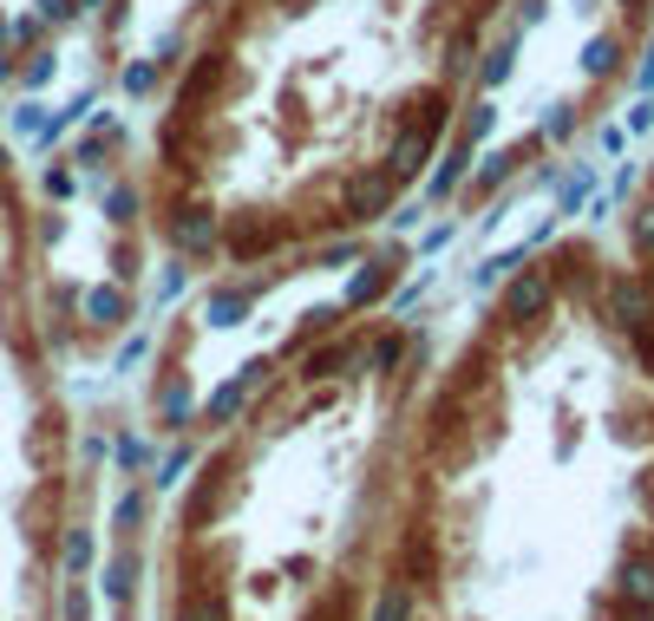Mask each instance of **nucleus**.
Listing matches in <instances>:
<instances>
[{"instance_id":"nucleus-6","label":"nucleus","mask_w":654,"mask_h":621,"mask_svg":"<svg viewBox=\"0 0 654 621\" xmlns=\"http://www.w3.org/2000/svg\"><path fill=\"white\" fill-rule=\"evenodd\" d=\"M170 242H177L184 256H217L222 216L210 204H197V197H177V204H170Z\"/></svg>"},{"instance_id":"nucleus-30","label":"nucleus","mask_w":654,"mask_h":621,"mask_svg":"<svg viewBox=\"0 0 654 621\" xmlns=\"http://www.w3.org/2000/svg\"><path fill=\"white\" fill-rule=\"evenodd\" d=\"M523 256H530V242H523V249H505V256H491V262L478 269V288H491V281H505V269H517Z\"/></svg>"},{"instance_id":"nucleus-18","label":"nucleus","mask_w":654,"mask_h":621,"mask_svg":"<svg viewBox=\"0 0 654 621\" xmlns=\"http://www.w3.org/2000/svg\"><path fill=\"white\" fill-rule=\"evenodd\" d=\"M177 621H229V596H222L217 582H197V589H184Z\"/></svg>"},{"instance_id":"nucleus-13","label":"nucleus","mask_w":654,"mask_h":621,"mask_svg":"<svg viewBox=\"0 0 654 621\" xmlns=\"http://www.w3.org/2000/svg\"><path fill=\"white\" fill-rule=\"evenodd\" d=\"M615 596L654 609V550L648 544H629V550H622V562H615Z\"/></svg>"},{"instance_id":"nucleus-16","label":"nucleus","mask_w":654,"mask_h":621,"mask_svg":"<svg viewBox=\"0 0 654 621\" xmlns=\"http://www.w3.org/2000/svg\"><path fill=\"white\" fill-rule=\"evenodd\" d=\"M471 151H478V144H465V138H458V132H451V151L438 157L433 184H426V197H433V204H445L451 190H465V177H471Z\"/></svg>"},{"instance_id":"nucleus-2","label":"nucleus","mask_w":654,"mask_h":621,"mask_svg":"<svg viewBox=\"0 0 654 621\" xmlns=\"http://www.w3.org/2000/svg\"><path fill=\"white\" fill-rule=\"evenodd\" d=\"M557 308V269L550 262H537V269H517L505 281V301H498V321L517 328V334H530V328H543V314Z\"/></svg>"},{"instance_id":"nucleus-38","label":"nucleus","mask_w":654,"mask_h":621,"mask_svg":"<svg viewBox=\"0 0 654 621\" xmlns=\"http://www.w3.org/2000/svg\"><path fill=\"white\" fill-rule=\"evenodd\" d=\"M635 92H642V99H654V53L642 60V72H635Z\"/></svg>"},{"instance_id":"nucleus-35","label":"nucleus","mask_w":654,"mask_h":621,"mask_svg":"<svg viewBox=\"0 0 654 621\" xmlns=\"http://www.w3.org/2000/svg\"><path fill=\"white\" fill-rule=\"evenodd\" d=\"M543 13H550V0H517V33H523V27H537Z\"/></svg>"},{"instance_id":"nucleus-20","label":"nucleus","mask_w":654,"mask_h":621,"mask_svg":"<svg viewBox=\"0 0 654 621\" xmlns=\"http://www.w3.org/2000/svg\"><path fill=\"white\" fill-rule=\"evenodd\" d=\"M85 314H92V328H118L132 314V294L125 288H92L85 294Z\"/></svg>"},{"instance_id":"nucleus-4","label":"nucleus","mask_w":654,"mask_h":621,"mask_svg":"<svg viewBox=\"0 0 654 621\" xmlns=\"http://www.w3.org/2000/svg\"><path fill=\"white\" fill-rule=\"evenodd\" d=\"M229 85H236V53H229V46H204V53L184 66V85H177V105H184V118L210 112V105H217Z\"/></svg>"},{"instance_id":"nucleus-24","label":"nucleus","mask_w":654,"mask_h":621,"mask_svg":"<svg viewBox=\"0 0 654 621\" xmlns=\"http://www.w3.org/2000/svg\"><path fill=\"white\" fill-rule=\"evenodd\" d=\"M451 132H458V138H465V144H485V138H491V132H498V105H491V99L478 92V105H465V118H458Z\"/></svg>"},{"instance_id":"nucleus-31","label":"nucleus","mask_w":654,"mask_h":621,"mask_svg":"<svg viewBox=\"0 0 654 621\" xmlns=\"http://www.w3.org/2000/svg\"><path fill=\"white\" fill-rule=\"evenodd\" d=\"M602 621H654V609H648V602H629V596H609Z\"/></svg>"},{"instance_id":"nucleus-19","label":"nucleus","mask_w":654,"mask_h":621,"mask_svg":"<svg viewBox=\"0 0 654 621\" xmlns=\"http://www.w3.org/2000/svg\"><path fill=\"white\" fill-rule=\"evenodd\" d=\"M582 125V105L577 99H557V105H543V118H537V138L543 144H570Z\"/></svg>"},{"instance_id":"nucleus-44","label":"nucleus","mask_w":654,"mask_h":621,"mask_svg":"<svg viewBox=\"0 0 654 621\" xmlns=\"http://www.w3.org/2000/svg\"><path fill=\"white\" fill-rule=\"evenodd\" d=\"M498 7H505V0H498Z\"/></svg>"},{"instance_id":"nucleus-5","label":"nucleus","mask_w":654,"mask_h":621,"mask_svg":"<svg viewBox=\"0 0 654 621\" xmlns=\"http://www.w3.org/2000/svg\"><path fill=\"white\" fill-rule=\"evenodd\" d=\"M399 125L406 132H426V138H445L451 132V79H426L413 92H399Z\"/></svg>"},{"instance_id":"nucleus-32","label":"nucleus","mask_w":654,"mask_h":621,"mask_svg":"<svg viewBox=\"0 0 654 621\" xmlns=\"http://www.w3.org/2000/svg\"><path fill=\"white\" fill-rule=\"evenodd\" d=\"M132 576H138V556H118V562H112V596H118V602L132 596Z\"/></svg>"},{"instance_id":"nucleus-15","label":"nucleus","mask_w":654,"mask_h":621,"mask_svg":"<svg viewBox=\"0 0 654 621\" xmlns=\"http://www.w3.org/2000/svg\"><path fill=\"white\" fill-rule=\"evenodd\" d=\"M517 46H523V33L510 27L505 40H491V46L478 53V92H485V99H491L498 85H510V72H517Z\"/></svg>"},{"instance_id":"nucleus-29","label":"nucleus","mask_w":654,"mask_h":621,"mask_svg":"<svg viewBox=\"0 0 654 621\" xmlns=\"http://www.w3.org/2000/svg\"><path fill=\"white\" fill-rule=\"evenodd\" d=\"M629 346H635V360H642V373H654V314H648V321H635V328H629Z\"/></svg>"},{"instance_id":"nucleus-25","label":"nucleus","mask_w":654,"mask_h":621,"mask_svg":"<svg viewBox=\"0 0 654 621\" xmlns=\"http://www.w3.org/2000/svg\"><path fill=\"white\" fill-rule=\"evenodd\" d=\"M399 576H406L413 589H433V537H426V530L406 537V569H399Z\"/></svg>"},{"instance_id":"nucleus-22","label":"nucleus","mask_w":654,"mask_h":621,"mask_svg":"<svg viewBox=\"0 0 654 621\" xmlns=\"http://www.w3.org/2000/svg\"><path fill=\"white\" fill-rule=\"evenodd\" d=\"M347 366H354V341H328L308 366H301V380H341Z\"/></svg>"},{"instance_id":"nucleus-14","label":"nucleus","mask_w":654,"mask_h":621,"mask_svg":"<svg viewBox=\"0 0 654 621\" xmlns=\"http://www.w3.org/2000/svg\"><path fill=\"white\" fill-rule=\"evenodd\" d=\"M256 294H262V281H229V288L210 294L204 321H210V328H242V321H249V308H256Z\"/></svg>"},{"instance_id":"nucleus-1","label":"nucleus","mask_w":654,"mask_h":621,"mask_svg":"<svg viewBox=\"0 0 654 621\" xmlns=\"http://www.w3.org/2000/svg\"><path fill=\"white\" fill-rule=\"evenodd\" d=\"M393 197H399V177L386 164H361L341 177V197H334V222L341 229H361V222H380L393 216Z\"/></svg>"},{"instance_id":"nucleus-27","label":"nucleus","mask_w":654,"mask_h":621,"mask_svg":"<svg viewBox=\"0 0 654 621\" xmlns=\"http://www.w3.org/2000/svg\"><path fill=\"white\" fill-rule=\"evenodd\" d=\"M118 85H125L132 99H145V92H157V85H164V66H157V60H125Z\"/></svg>"},{"instance_id":"nucleus-43","label":"nucleus","mask_w":654,"mask_h":621,"mask_svg":"<svg viewBox=\"0 0 654 621\" xmlns=\"http://www.w3.org/2000/svg\"><path fill=\"white\" fill-rule=\"evenodd\" d=\"M197 7H217V0H197Z\"/></svg>"},{"instance_id":"nucleus-11","label":"nucleus","mask_w":654,"mask_h":621,"mask_svg":"<svg viewBox=\"0 0 654 621\" xmlns=\"http://www.w3.org/2000/svg\"><path fill=\"white\" fill-rule=\"evenodd\" d=\"M582 79H589V85H609V79H622V72H629V33H622V27H609V33H589V40H582Z\"/></svg>"},{"instance_id":"nucleus-9","label":"nucleus","mask_w":654,"mask_h":621,"mask_svg":"<svg viewBox=\"0 0 654 621\" xmlns=\"http://www.w3.org/2000/svg\"><path fill=\"white\" fill-rule=\"evenodd\" d=\"M602 301H609V321L615 328H635L654 314V276L648 269H622V276L602 281Z\"/></svg>"},{"instance_id":"nucleus-40","label":"nucleus","mask_w":654,"mask_h":621,"mask_svg":"<svg viewBox=\"0 0 654 621\" xmlns=\"http://www.w3.org/2000/svg\"><path fill=\"white\" fill-rule=\"evenodd\" d=\"M334 615H341V602H321V609H314L308 621H334Z\"/></svg>"},{"instance_id":"nucleus-3","label":"nucleus","mask_w":654,"mask_h":621,"mask_svg":"<svg viewBox=\"0 0 654 621\" xmlns=\"http://www.w3.org/2000/svg\"><path fill=\"white\" fill-rule=\"evenodd\" d=\"M282 242H289V222H276L269 209H229L222 216V256L242 262V269L249 262H269Z\"/></svg>"},{"instance_id":"nucleus-28","label":"nucleus","mask_w":654,"mask_h":621,"mask_svg":"<svg viewBox=\"0 0 654 621\" xmlns=\"http://www.w3.org/2000/svg\"><path fill=\"white\" fill-rule=\"evenodd\" d=\"M406 353V334H380V346H373V360H366V373H393V360Z\"/></svg>"},{"instance_id":"nucleus-21","label":"nucleus","mask_w":654,"mask_h":621,"mask_svg":"<svg viewBox=\"0 0 654 621\" xmlns=\"http://www.w3.org/2000/svg\"><path fill=\"white\" fill-rule=\"evenodd\" d=\"M164 432H184V425H190V418H197V386H190V380H170V386H164Z\"/></svg>"},{"instance_id":"nucleus-17","label":"nucleus","mask_w":654,"mask_h":621,"mask_svg":"<svg viewBox=\"0 0 654 621\" xmlns=\"http://www.w3.org/2000/svg\"><path fill=\"white\" fill-rule=\"evenodd\" d=\"M222 484H229V465H210L204 484H197V504L184 510V530H210V517H217V504H222Z\"/></svg>"},{"instance_id":"nucleus-33","label":"nucleus","mask_w":654,"mask_h":621,"mask_svg":"<svg viewBox=\"0 0 654 621\" xmlns=\"http://www.w3.org/2000/svg\"><path fill=\"white\" fill-rule=\"evenodd\" d=\"M629 132H635V138L654 132V99H635V105H629Z\"/></svg>"},{"instance_id":"nucleus-23","label":"nucleus","mask_w":654,"mask_h":621,"mask_svg":"<svg viewBox=\"0 0 654 621\" xmlns=\"http://www.w3.org/2000/svg\"><path fill=\"white\" fill-rule=\"evenodd\" d=\"M373 621H413V582H406V576L380 582V602H373Z\"/></svg>"},{"instance_id":"nucleus-10","label":"nucleus","mask_w":654,"mask_h":621,"mask_svg":"<svg viewBox=\"0 0 654 621\" xmlns=\"http://www.w3.org/2000/svg\"><path fill=\"white\" fill-rule=\"evenodd\" d=\"M262 380H269V360H249V366H236L229 380L217 386V400L204 406V425H236V413L262 393Z\"/></svg>"},{"instance_id":"nucleus-41","label":"nucleus","mask_w":654,"mask_h":621,"mask_svg":"<svg viewBox=\"0 0 654 621\" xmlns=\"http://www.w3.org/2000/svg\"><path fill=\"white\" fill-rule=\"evenodd\" d=\"M276 7H282V13H308V7H314V0H276Z\"/></svg>"},{"instance_id":"nucleus-7","label":"nucleus","mask_w":654,"mask_h":621,"mask_svg":"<svg viewBox=\"0 0 654 621\" xmlns=\"http://www.w3.org/2000/svg\"><path fill=\"white\" fill-rule=\"evenodd\" d=\"M406 269V249H386V256H366L361 276L347 281V294H341V314H366V308H380L386 294H393V281Z\"/></svg>"},{"instance_id":"nucleus-42","label":"nucleus","mask_w":654,"mask_h":621,"mask_svg":"<svg viewBox=\"0 0 654 621\" xmlns=\"http://www.w3.org/2000/svg\"><path fill=\"white\" fill-rule=\"evenodd\" d=\"M642 497H648V510H654V472H648V484H642Z\"/></svg>"},{"instance_id":"nucleus-36","label":"nucleus","mask_w":654,"mask_h":621,"mask_svg":"<svg viewBox=\"0 0 654 621\" xmlns=\"http://www.w3.org/2000/svg\"><path fill=\"white\" fill-rule=\"evenodd\" d=\"M595 138H602V151H609V157H615V151H622V144H629V125H602V132H595Z\"/></svg>"},{"instance_id":"nucleus-26","label":"nucleus","mask_w":654,"mask_h":621,"mask_svg":"<svg viewBox=\"0 0 654 621\" xmlns=\"http://www.w3.org/2000/svg\"><path fill=\"white\" fill-rule=\"evenodd\" d=\"M629 242H635V256H642V262H654V190L629 209Z\"/></svg>"},{"instance_id":"nucleus-39","label":"nucleus","mask_w":654,"mask_h":621,"mask_svg":"<svg viewBox=\"0 0 654 621\" xmlns=\"http://www.w3.org/2000/svg\"><path fill=\"white\" fill-rule=\"evenodd\" d=\"M615 7H622L629 20H648V13H654V0H615Z\"/></svg>"},{"instance_id":"nucleus-37","label":"nucleus","mask_w":654,"mask_h":621,"mask_svg":"<svg viewBox=\"0 0 654 621\" xmlns=\"http://www.w3.org/2000/svg\"><path fill=\"white\" fill-rule=\"evenodd\" d=\"M132 209H138V190H112V216L118 222H132Z\"/></svg>"},{"instance_id":"nucleus-12","label":"nucleus","mask_w":654,"mask_h":621,"mask_svg":"<svg viewBox=\"0 0 654 621\" xmlns=\"http://www.w3.org/2000/svg\"><path fill=\"white\" fill-rule=\"evenodd\" d=\"M433 151H438V138H426V132H406V125H393V144H386V157H380V164H386V170L399 177V190H406V184H413V177L426 170V157H433Z\"/></svg>"},{"instance_id":"nucleus-34","label":"nucleus","mask_w":654,"mask_h":621,"mask_svg":"<svg viewBox=\"0 0 654 621\" xmlns=\"http://www.w3.org/2000/svg\"><path fill=\"white\" fill-rule=\"evenodd\" d=\"M138 524H145V497H125L118 504V530H138Z\"/></svg>"},{"instance_id":"nucleus-8","label":"nucleus","mask_w":654,"mask_h":621,"mask_svg":"<svg viewBox=\"0 0 654 621\" xmlns=\"http://www.w3.org/2000/svg\"><path fill=\"white\" fill-rule=\"evenodd\" d=\"M530 157H543V138H537V132H530V138H517V144H505V151H485V157H478V170L465 177V184H471V197H498V190H505Z\"/></svg>"}]
</instances>
